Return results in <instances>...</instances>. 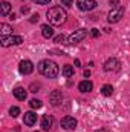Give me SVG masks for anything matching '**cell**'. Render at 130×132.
<instances>
[{
	"label": "cell",
	"mask_w": 130,
	"mask_h": 132,
	"mask_svg": "<svg viewBox=\"0 0 130 132\" xmlns=\"http://www.w3.org/2000/svg\"><path fill=\"white\" fill-rule=\"evenodd\" d=\"M46 17H48V22H49L51 25L60 26V25H63L66 22L67 14H66V11L61 6H54V8H51V9L46 12Z\"/></svg>",
	"instance_id": "obj_1"
},
{
	"label": "cell",
	"mask_w": 130,
	"mask_h": 132,
	"mask_svg": "<svg viewBox=\"0 0 130 132\" xmlns=\"http://www.w3.org/2000/svg\"><path fill=\"white\" fill-rule=\"evenodd\" d=\"M37 68H38V72L43 74V75L48 77V78H55V77L60 74L58 65H57L55 62H52V60H41Z\"/></svg>",
	"instance_id": "obj_2"
},
{
	"label": "cell",
	"mask_w": 130,
	"mask_h": 132,
	"mask_svg": "<svg viewBox=\"0 0 130 132\" xmlns=\"http://www.w3.org/2000/svg\"><path fill=\"white\" fill-rule=\"evenodd\" d=\"M22 43H23V37H20V35H6V37H2V40H0V45L3 48L17 46V45H22Z\"/></svg>",
	"instance_id": "obj_3"
},
{
	"label": "cell",
	"mask_w": 130,
	"mask_h": 132,
	"mask_svg": "<svg viewBox=\"0 0 130 132\" xmlns=\"http://www.w3.org/2000/svg\"><path fill=\"white\" fill-rule=\"evenodd\" d=\"M86 37H87V29H77L75 32H72L69 35L67 43H69V45H77V43L83 42Z\"/></svg>",
	"instance_id": "obj_4"
},
{
	"label": "cell",
	"mask_w": 130,
	"mask_h": 132,
	"mask_svg": "<svg viewBox=\"0 0 130 132\" xmlns=\"http://www.w3.org/2000/svg\"><path fill=\"white\" fill-rule=\"evenodd\" d=\"M121 69V63H119V60L118 59H109V60H106V63H104V71L106 72H118Z\"/></svg>",
	"instance_id": "obj_5"
},
{
	"label": "cell",
	"mask_w": 130,
	"mask_h": 132,
	"mask_svg": "<svg viewBox=\"0 0 130 132\" xmlns=\"http://www.w3.org/2000/svg\"><path fill=\"white\" fill-rule=\"evenodd\" d=\"M123 15H124V9L119 6V8H115V9H112V11L109 12L107 20H109L110 23H118V22L123 19Z\"/></svg>",
	"instance_id": "obj_6"
},
{
	"label": "cell",
	"mask_w": 130,
	"mask_h": 132,
	"mask_svg": "<svg viewBox=\"0 0 130 132\" xmlns=\"http://www.w3.org/2000/svg\"><path fill=\"white\" fill-rule=\"evenodd\" d=\"M97 0H77V6L81 11H92L97 8Z\"/></svg>",
	"instance_id": "obj_7"
},
{
	"label": "cell",
	"mask_w": 130,
	"mask_h": 132,
	"mask_svg": "<svg viewBox=\"0 0 130 132\" xmlns=\"http://www.w3.org/2000/svg\"><path fill=\"white\" fill-rule=\"evenodd\" d=\"M61 128L66 129V131H73L77 128V120L70 115H66L61 118Z\"/></svg>",
	"instance_id": "obj_8"
},
{
	"label": "cell",
	"mask_w": 130,
	"mask_h": 132,
	"mask_svg": "<svg viewBox=\"0 0 130 132\" xmlns=\"http://www.w3.org/2000/svg\"><path fill=\"white\" fill-rule=\"evenodd\" d=\"M18 71H20V74H23V75H29L34 71L32 62H29V60H22L20 65H18Z\"/></svg>",
	"instance_id": "obj_9"
},
{
	"label": "cell",
	"mask_w": 130,
	"mask_h": 132,
	"mask_svg": "<svg viewBox=\"0 0 130 132\" xmlns=\"http://www.w3.org/2000/svg\"><path fill=\"white\" fill-rule=\"evenodd\" d=\"M61 100H63V92H61V91H52V92H51L49 101H51L52 106H58V104L61 103Z\"/></svg>",
	"instance_id": "obj_10"
},
{
	"label": "cell",
	"mask_w": 130,
	"mask_h": 132,
	"mask_svg": "<svg viewBox=\"0 0 130 132\" xmlns=\"http://www.w3.org/2000/svg\"><path fill=\"white\" fill-rule=\"evenodd\" d=\"M23 121L26 126H34L35 121H37V114L29 111V112H25V117H23Z\"/></svg>",
	"instance_id": "obj_11"
},
{
	"label": "cell",
	"mask_w": 130,
	"mask_h": 132,
	"mask_svg": "<svg viewBox=\"0 0 130 132\" xmlns=\"http://www.w3.org/2000/svg\"><path fill=\"white\" fill-rule=\"evenodd\" d=\"M52 125H54L52 115H43V118H41V128H43L44 131H49V129L52 128Z\"/></svg>",
	"instance_id": "obj_12"
},
{
	"label": "cell",
	"mask_w": 130,
	"mask_h": 132,
	"mask_svg": "<svg viewBox=\"0 0 130 132\" xmlns=\"http://www.w3.org/2000/svg\"><path fill=\"white\" fill-rule=\"evenodd\" d=\"M26 95H28V92H26V89H25V88L18 86V88H15V89H14V97H15L17 100L23 101V100H26Z\"/></svg>",
	"instance_id": "obj_13"
},
{
	"label": "cell",
	"mask_w": 130,
	"mask_h": 132,
	"mask_svg": "<svg viewBox=\"0 0 130 132\" xmlns=\"http://www.w3.org/2000/svg\"><path fill=\"white\" fill-rule=\"evenodd\" d=\"M92 88H94V85H92V81H89V80H84V81H81V83L78 85V89H80L81 92H90Z\"/></svg>",
	"instance_id": "obj_14"
},
{
	"label": "cell",
	"mask_w": 130,
	"mask_h": 132,
	"mask_svg": "<svg viewBox=\"0 0 130 132\" xmlns=\"http://www.w3.org/2000/svg\"><path fill=\"white\" fill-rule=\"evenodd\" d=\"M41 34H43L44 38H51V37L54 35V29H52V26H49V25H43V26H41Z\"/></svg>",
	"instance_id": "obj_15"
},
{
	"label": "cell",
	"mask_w": 130,
	"mask_h": 132,
	"mask_svg": "<svg viewBox=\"0 0 130 132\" xmlns=\"http://www.w3.org/2000/svg\"><path fill=\"white\" fill-rule=\"evenodd\" d=\"M0 14L2 15H8L9 14V11H11V3L9 2H2V5H0Z\"/></svg>",
	"instance_id": "obj_16"
},
{
	"label": "cell",
	"mask_w": 130,
	"mask_h": 132,
	"mask_svg": "<svg viewBox=\"0 0 130 132\" xmlns=\"http://www.w3.org/2000/svg\"><path fill=\"white\" fill-rule=\"evenodd\" d=\"M101 94H103L104 97H110V95L113 94V88H112L110 85H104V86L101 88Z\"/></svg>",
	"instance_id": "obj_17"
},
{
	"label": "cell",
	"mask_w": 130,
	"mask_h": 132,
	"mask_svg": "<svg viewBox=\"0 0 130 132\" xmlns=\"http://www.w3.org/2000/svg\"><path fill=\"white\" fill-rule=\"evenodd\" d=\"M63 75L64 77H73V66L70 65H64V68H63Z\"/></svg>",
	"instance_id": "obj_18"
},
{
	"label": "cell",
	"mask_w": 130,
	"mask_h": 132,
	"mask_svg": "<svg viewBox=\"0 0 130 132\" xmlns=\"http://www.w3.org/2000/svg\"><path fill=\"white\" fill-rule=\"evenodd\" d=\"M6 35H12V28L6 23L2 25V37H6Z\"/></svg>",
	"instance_id": "obj_19"
},
{
	"label": "cell",
	"mask_w": 130,
	"mask_h": 132,
	"mask_svg": "<svg viewBox=\"0 0 130 132\" xmlns=\"http://www.w3.org/2000/svg\"><path fill=\"white\" fill-rule=\"evenodd\" d=\"M29 106H31L32 109H40V108L43 106V103H41L40 100H37V98H32L31 101H29Z\"/></svg>",
	"instance_id": "obj_20"
},
{
	"label": "cell",
	"mask_w": 130,
	"mask_h": 132,
	"mask_svg": "<svg viewBox=\"0 0 130 132\" xmlns=\"http://www.w3.org/2000/svg\"><path fill=\"white\" fill-rule=\"evenodd\" d=\"M54 42H55V43H58V45H60V43H61V45H63V43H67V42H66V35H64V34L57 35V37L54 38Z\"/></svg>",
	"instance_id": "obj_21"
},
{
	"label": "cell",
	"mask_w": 130,
	"mask_h": 132,
	"mask_svg": "<svg viewBox=\"0 0 130 132\" xmlns=\"http://www.w3.org/2000/svg\"><path fill=\"white\" fill-rule=\"evenodd\" d=\"M18 114H20V109H18L17 106H12V108L9 109V115H11V117L15 118V117H18Z\"/></svg>",
	"instance_id": "obj_22"
},
{
	"label": "cell",
	"mask_w": 130,
	"mask_h": 132,
	"mask_svg": "<svg viewBox=\"0 0 130 132\" xmlns=\"http://www.w3.org/2000/svg\"><path fill=\"white\" fill-rule=\"evenodd\" d=\"M61 5H64L66 8H70L73 5V0H61Z\"/></svg>",
	"instance_id": "obj_23"
},
{
	"label": "cell",
	"mask_w": 130,
	"mask_h": 132,
	"mask_svg": "<svg viewBox=\"0 0 130 132\" xmlns=\"http://www.w3.org/2000/svg\"><path fill=\"white\" fill-rule=\"evenodd\" d=\"M110 6L115 9V8H119V0H110Z\"/></svg>",
	"instance_id": "obj_24"
},
{
	"label": "cell",
	"mask_w": 130,
	"mask_h": 132,
	"mask_svg": "<svg viewBox=\"0 0 130 132\" xmlns=\"http://www.w3.org/2000/svg\"><path fill=\"white\" fill-rule=\"evenodd\" d=\"M51 2H52V0H37L38 5H49Z\"/></svg>",
	"instance_id": "obj_25"
},
{
	"label": "cell",
	"mask_w": 130,
	"mask_h": 132,
	"mask_svg": "<svg viewBox=\"0 0 130 132\" xmlns=\"http://www.w3.org/2000/svg\"><path fill=\"white\" fill-rule=\"evenodd\" d=\"M38 19H40V17H38V14H34L32 19H31V23H35V22H38Z\"/></svg>",
	"instance_id": "obj_26"
},
{
	"label": "cell",
	"mask_w": 130,
	"mask_h": 132,
	"mask_svg": "<svg viewBox=\"0 0 130 132\" xmlns=\"http://www.w3.org/2000/svg\"><path fill=\"white\" fill-rule=\"evenodd\" d=\"M83 75H84V78H87V77H90V71H89V69H86V71L83 72Z\"/></svg>",
	"instance_id": "obj_27"
},
{
	"label": "cell",
	"mask_w": 130,
	"mask_h": 132,
	"mask_svg": "<svg viewBox=\"0 0 130 132\" xmlns=\"http://www.w3.org/2000/svg\"><path fill=\"white\" fill-rule=\"evenodd\" d=\"M92 35H94V37H98V35H99V31H98V29H94V31H92Z\"/></svg>",
	"instance_id": "obj_28"
}]
</instances>
